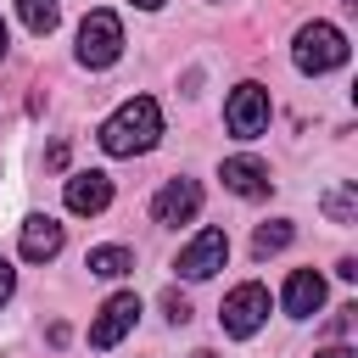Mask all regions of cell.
<instances>
[{
    "label": "cell",
    "mask_w": 358,
    "mask_h": 358,
    "mask_svg": "<svg viewBox=\"0 0 358 358\" xmlns=\"http://www.w3.org/2000/svg\"><path fill=\"white\" fill-rule=\"evenodd\" d=\"M162 308H168V319H173V324H185V319H190V302H185V296H162Z\"/></svg>",
    "instance_id": "ac0fdd59"
},
{
    "label": "cell",
    "mask_w": 358,
    "mask_h": 358,
    "mask_svg": "<svg viewBox=\"0 0 358 358\" xmlns=\"http://www.w3.org/2000/svg\"><path fill=\"white\" fill-rule=\"evenodd\" d=\"M291 62H296V73H308V78L336 73V67L347 62V34H341L336 22H302V28H296V45H291Z\"/></svg>",
    "instance_id": "7a4b0ae2"
},
{
    "label": "cell",
    "mask_w": 358,
    "mask_h": 358,
    "mask_svg": "<svg viewBox=\"0 0 358 358\" xmlns=\"http://www.w3.org/2000/svg\"><path fill=\"white\" fill-rule=\"evenodd\" d=\"M123 56V22L117 11H90L78 22V62L84 67H112Z\"/></svg>",
    "instance_id": "3957f363"
},
{
    "label": "cell",
    "mask_w": 358,
    "mask_h": 358,
    "mask_svg": "<svg viewBox=\"0 0 358 358\" xmlns=\"http://www.w3.org/2000/svg\"><path fill=\"white\" fill-rule=\"evenodd\" d=\"M162 140V106L151 95H129L106 123H101V151L106 157H140Z\"/></svg>",
    "instance_id": "6da1fadb"
},
{
    "label": "cell",
    "mask_w": 358,
    "mask_h": 358,
    "mask_svg": "<svg viewBox=\"0 0 358 358\" xmlns=\"http://www.w3.org/2000/svg\"><path fill=\"white\" fill-rule=\"evenodd\" d=\"M280 302H285V313H291V319H313V313L324 308V280H319L313 268H291V280H285Z\"/></svg>",
    "instance_id": "8fae6325"
},
{
    "label": "cell",
    "mask_w": 358,
    "mask_h": 358,
    "mask_svg": "<svg viewBox=\"0 0 358 358\" xmlns=\"http://www.w3.org/2000/svg\"><path fill=\"white\" fill-rule=\"evenodd\" d=\"M313 358H358V352H352V347H341V341H336V347H324V352H313Z\"/></svg>",
    "instance_id": "d6986e66"
},
{
    "label": "cell",
    "mask_w": 358,
    "mask_h": 358,
    "mask_svg": "<svg viewBox=\"0 0 358 358\" xmlns=\"http://www.w3.org/2000/svg\"><path fill=\"white\" fill-rule=\"evenodd\" d=\"M224 123L235 140H257L268 129V90L263 84H235L229 101H224Z\"/></svg>",
    "instance_id": "5b68a950"
},
{
    "label": "cell",
    "mask_w": 358,
    "mask_h": 358,
    "mask_svg": "<svg viewBox=\"0 0 358 358\" xmlns=\"http://www.w3.org/2000/svg\"><path fill=\"white\" fill-rule=\"evenodd\" d=\"M84 268H90L95 280H123V274L134 268V252H129V246H95Z\"/></svg>",
    "instance_id": "4fadbf2b"
},
{
    "label": "cell",
    "mask_w": 358,
    "mask_h": 358,
    "mask_svg": "<svg viewBox=\"0 0 358 358\" xmlns=\"http://www.w3.org/2000/svg\"><path fill=\"white\" fill-rule=\"evenodd\" d=\"M224 263H229V235H224V229H201V235L179 252V263H173V268H179L185 280H213Z\"/></svg>",
    "instance_id": "52a82bcc"
},
{
    "label": "cell",
    "mask_w": 358,
    "mask_h": 358,
    "mask_svg": "<svg viewBox=\"0 0 358 358\" xmlns=\"http://www.w3.org/2000/svg\"><path fill=\"white\" fill-rule=\"evenodd\" d=\"M0 62H6V17H0Z\"/></svg>",
    "instance_id": "44dd1931"
},
{
    "label": "cell",
    "mask_w": 358,
    "mask_h": 358,
    "mask_svg": "<svg viewBox=\"0 0 358 358\" xmlns=\"http://www.w3.org/2000/svg\"><path fill=\"white\" fill-rule=\"evenodd\" d=\"M106 201H112V179L101 168H84V173L67 179V213L95 218V213H106Z\"/></svg>",
    "instance_id": "9c48e42d"
},
{
    "label": "cell",
    "mask_w": 358,
    "mask_h": 358,
    "mask_svg": "<svg viewBox=\"0 0 358 358\" xmlns=\"http://www.w3.org/2000/svg\"><path fill=\"white\" fill-rule=\"evenodd\" d=\"M263 319H268V291H263L257 280L235 285V291L224 296V308H218V324H224V336H235V341L257 336V330H263Z\"/></svg>",
    "instance_id": "277c9868"
},
{
    "label": "cell",
    "mask_w": 358,
    "mask_h": 358,
    "mask_svg": "<svg viewBox=\"0 0 358 358\" xmlns=\"http://www.w3.org/2000/svg\"><path fill=\"white\" fill-rule=\"evenodd\" d=\"M134 324H140V296H134V291H117V296L101 302V313H95V324H90V347L106 352V347H117Z\"/></svg>",
    "instance_id": "8992f818"
},
{
    "label": "cell",
    "mask_w": 358,
    "mask_h": 358,
    "mask_svg": "<svg viewBox=\"0 0 358 358\" xmlns=\"http://www.w3.org/2000/svg\"><path fill=\"white\" fill-rule=\"evenodd\" d=\"M218 179H224V190H235V196H268V162H257V157H229L224 168H218Z\"/></svg>",
    "instance_id": "7c38bea8"
},
{
    "label": "cell",
    "mask_w": 358,
    "mask_h": 358,
    "mask_svg": "<svg viewBox=\"0 0 358 358\" xmlns=\"http://www.w3.org/2000/svg\"><path fill=\"white\" fill-rule=\"evenodd\" d=\"M11 291H17V268H11L6 257H0V308L11 302Z\"/></svg>",
    "instance_id": "e0dca14e"
},
{
    "label": "cell",
    "mask_w": 358,
    "mask_h": 358,
    "mask_svg": "<svg viewBox=\"0 0 358 358\" xmlns=\"http://www.w3.org/2000/svg\"><path fill=\"white\" fill-rule=\"evenodd\" d=\"M62 241H67V235H62V224H56L50 213H28V218H22V241H17V246H22L28 263H50V257L62 252Z\"/></svg>",
    "instance_id": "30bf717a"
},
{
    "label": "cell",
    "mask_w": 358,
    "mask_h": 358,
    "mask_svg": "<svg viewBox=\"0 0 358 358\" xmlns=\"http://www.w3.org/2000/svg\"><path fill=\"white\" fill-rule=\"evenodd\" d=\"M291 235H296V229H291L285 218H274V224H257V235H252V252H257V257H268V252H285V246H291Z\"/></svg>",
    "instance_id": "9a60e30c"
},
{
    "label": "cell",
    "mask_w": 358,
    "mask_h": 358,
    "mask_svg": "<svg viewBox=\"0 0 358 358\" xmlns=\"http://www.w3.org/2000/svg\"><path fill=\"white\" fill-rule=\"evenodd\" d=\"M134 6H140V11H157V6H162V0H134Z\"/></svg>",
    "instance_id": "ffe728a7"
},
{
    "label": "cell",
    "mask_w": 358,
    "mask_h": 358,
    "mask_svg": "<svg viewBox=\"0 0 358 358\" xmlns=\"http://www.w3.org/2000/svg\"><path fill=\"white\" fill-rule=\"evenodd\" d=\"M196 213H201V185H196V179H168V185L151 196V218L168 224V229L190 224Z\"/></svg>",
    "instance_id": "ba28073f"
},
{
    "label": "cell",
    "mask_w": 358,
    "mask_h": 358,
    "mask_svg": "<svg viewBox=\"0 0 358 358\" xmlns=\"http://www.w3.org/2000/svg\"><path fill=\"white\" fill-rule=\"evenodd\" d=\"M324 213H330L336 224H352V218H358V185H336V190H324Z\"/></svg>",
    "instance_id": "2e32d148"
},
{
    "label": "cell",
    "mask_w": 358,
    "mask_h": 358,
    "mask_svg": "<svg viewBox=\"0 0 358 358\" xmlns=\"http://www.w3.org/2000/svg\"><path fill=\"white\" fill-rule=\"evenodd\" d=\"M17 17L28 22V34H39V39H45V34L62 22V6H56V0H17Z\"/></svg>",
    "instance_id": "5bb4252c"
},
{
    "label": "cell",
    "mask_w": 358,
    "mask_h": 358,
    "mask_svg": "<svg viewBox=\"0 0 358 358\" xmlns=\"http://www.w3.org/2000/svg\"><path fill=\"white\" fill-rule=\"evenodd\" d=\"M190 358H218V352H207V347H201V352H190Z\"/></svg>",
    "instance_id": "7402d4cb"
}]
</instances>
